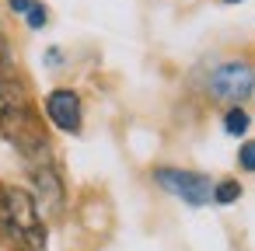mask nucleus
<instances>
[{"label": "nucleus", "mask_w": 255, "mask_h": 251, "mask_svg": "<svg viewBox=\"0 0 255 251\" xmlns=\"http://www.w3.org/2000/svg\"><path fill=\"white\" fill-rule=\"evenodd\" d=\"M238 164H241L245 171H255V140L241 143V150H238Z\"/></svg>", "instance_id": "nucleus-10"}, {"label": "nucleus", "mask_w": 255, "mask_h": 251, "mask_svg": "<svg viewBox=\"0 0 255 251\" xmlns=\"http://www.w3.org/2000/svg\"><path fill=\"white\" fill-rule=\"evenodd\" d=\"M248 122H252V119H248L245 108H231V112L224 115V129H227L231 136H241V133L248 129Z\"/></svg>", "instance_id": "nucleus-7"}, {"label": "nucleus", "mask_w": 255, "mask_h": 251, "mask_svg": "<svg viewBox=\"0 0 255 251\" xmlns=\"http://www.w3.org/2000/svg\"><path fill=\"white\" fill-rule=\"evenodd\" d=\"M25 21H28V28H42L46 21H49V14H46V4H28V11H25Z\"/></svg>", "instance_id": "nucleus-9"}, {"label": "nucleus", "mask_w": 255, "mask_h": 251, "mask_svg": "<svg viewBox=\"0 0 255 251\" xmlns=\"http://www.w3.org/2000/svg\"><path fill=\"white\" fill-rule=\"evenodd\" d=\"M46 112H49L53 126H60L63 133H81V98H77V91L56 87L46 98Z\"/></svg>", "instance_id": "nucleus-5"}, {"label": "nucleus", "mask_w": 255, "mask_h": 251, "mask_svg": "<svg viewBox=\"0 0 255 251\" xmlns=\"http://www.w3.org/2000/svg\"><path fill=\"white\" fill-rule=\"evenodd\" d=\"M224 4H241V0H224Z\"/></svg>", "instance_id": "nucleus-12"}, {"label": "nucleus", "mask_w": 255, "mask_h": 251, "mask_svg": "<svg viewBox=\"0 0 255 251\" xmlns=\"http://www.w3.org/2000/svg\"><path fill=\"white\" fill-rule=\"evenodd\" d=\"M0 220H4L7 234L21 244V251H46V223L32 192L4 188L0 192Z\"/></svg>", "instance_id": "nucleus-1"}, {"label": "nucleus", "mask_w": 255, "mask_h": 251, "mask_svg": "<svg viewBox=\"0 0 255 251\" xmlns=\"http://www.w3.org/2000/svg\"><path fill=\"white\" fill-rule=\"evenodd\" d=\"M238 195H241V185H238V181H231V178H227V181H217V185H213V202H220V206L234 202Z\"/></svg>", "instance_id": "nucleus-8"}, {"label": "nucleus", "mask_w": 255, "mask_h": 251, "mask_svg": "<svg viewBox=\"0 0 255 251\" xmlns=\"http://www.w3.org/2000/svg\"><path fill=\"white\" fill-rule=\"evenodd\" d=\"M252 91H255V70L248 63H241V60L238 63H220L210 74V94L220 98V101L238 105V101L252 98Z\"/></svg>", "instance_id": "nucleus-3"}, {"label": "nucleus", "mask_w": 255, "mask_h": 251, "mask_svg": "<svg viewBox=\"0 0 255 251\" xmlns=\"http://www.w3.org/2000/svg\"><path fill=\"white\" fill-rule=\"evenodd\" d=\"M154 181H157L164 192L185 199L189 206H206V202H213V185H210V178H203V174H196V171L157 167V171H154Z\"/></svg>", "instance_id": "nucleus-4"}, {"label": "nucleus", "mask_w": 255, "mask_h": 251, "mask_svg": "<svg viewBox=\"0 0 255 251\" xmlns=\"http://www.w3.org/2000/svg\"><path fill=\"white\" fill-rule=\"evenodd\" d=\"M28 4H32V0H11V11H21V14H25Z\"/></svg>", "instance_id": "nucleus-11"}, {"label": "nucleus", "mask_w": 255, "mask_h": 251, "mask_svg": "<svg viewBox=\"0 0 255 251\" xmlns=\"http://www.w3.org/2000/svg\"><path fill=\"white\" fill-rule=\"evenodd\" d=\"M0 133L25 161H49L46 133L28 105H0Z\"/></svg>", "instance_id": "nucleus-2"}, {"label": "nucleus", "mask_w": 255, "mask_h": 251, "mask_svg": "<svg viewBox=\"0 0 255 251\" xmlns=\"http://www.w3.org/2000/svg\"><path fill=\"white\" fill-rule=\"evenodd\" d=\"M32 178H35V192H39V213L46 209V213H60L63 209V185H60V174H56V167L49 164V161H39L35 167H32Z\"/></svg>", "instance_id": "nucleus-6"}]
</instances>
